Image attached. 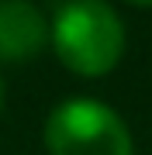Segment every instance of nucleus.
I'll use <instances>...</instances> for the list:
<instances>
[{
  "label": "nucleus",
  "instance_id": "obj_2",
  "mask_svg": "<svg viewBox=\"0 0 152 155\" xmlns=\"http://www.w3.org/2000/svg\"><path fill=\"white\" fill-rule=\"evenodd\" d=\"M49 155H135L124 117L93 97H69L42 124Z\"/></svg>",
  "mask_w": 152,
  "mask_h": 155
},
{
  "label": "nucleus",
  "instance_id": "obj_1",
  "mask_svg": "<svg viewBox=\"0 0 152 155\" xmlns=\"http://www.w3.org/2000/svg\"><path fill=\"white\" fill-rule=\"evenodd\" d=\"M49 45L69 72L97 79L124 59V21L107 0H62L49 21Z\"/></svg>",
  "mask_w": 152,
  "mask_h": 155
},
{
  "label": "nucleus",
  "instance_id": "obj_3",
  "mask_svg": "<svg viewBox=\"0 0 152 155\" xmlns=\"http://www.w3.org/2000/svg\"><path fill=\"white\" fill-rule=\"evenodd\" d=\"M49 45V17L31 0H0V62H31Z\"/></svg>",
  "mask_w": 152,
  "mask_h": 155
},
{
  "label": "nucleus",
  "instance_id": "obj_4",
  "mask_svg": "<svg viewBox=\"0 0 152 155\" xmlns=\"http://www.w3.org/2000/svg\"><path fill=\"white\" fill-rule=\"evenodd\" d=\"M128 4H135V7H152V0H128Z\"/></svg>",
  "mask_w": 152,
  "mask_h": 155
},
{
  "label": "nucleus",
  "instance_id": "obj_5",
  "mask_svg": "<svg viewBox=\"0 0 152 155\" xmlns=\"http://www.w3.org/2000/svg\"><path fill=\"white\" fill-rule=\"evenodd\" d=\"M0 110H4V79H0Z\"/></svg>",
  "mask_w": 152,
  "mask_h": 155
}]
</instances>
